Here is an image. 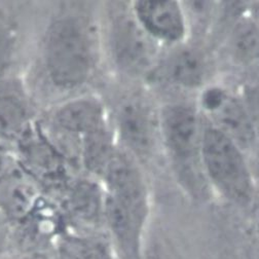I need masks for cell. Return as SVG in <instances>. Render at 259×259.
<instances>
[{
    "instance_id": "obj_1",
    "label": "cell",
    "mask_w": 259,
    "mask_h": 259,
    "mask_svg": "<svg viewBox=\"0 0 259 259\" xmlns=\"http://www.w3.org/2000/svg\"><path fill=\"white\" fill-rule=\"evenodd\" d=\"M99 35L87 16L63 14L48 26L41 48L42 67L51 84L61 92L83 88L99 64Z\"/></svg>"
},
{
    "instance_id": "obj_2",
    "label": "cell",
    "mask_w": 259,
    "mask_h": 259,
    "mask_svg": "<svg viewBox=\"0 0 259 259\" xmlns=\"http://www.w3.org/2000/svg\"><path fill=\"white\" fill-rule=\"evenodd\" d=\"M201 158L204 170L226 199L247 204L253 194L249 168L240 146L213 126L204 130Z\"/></svg>"
},
{
    "instance_id": "obj_3",
    "label": "cell",
    "mask_w": 259,
    "mask_h": 259,
    "mask_svg": "<svg viewBox=\"0 0 259 259\" xmlns=\"http://www.w3.org/2000/svg\"><path fill=\"white\" fill-rule=\"evenodd\" d=\"M107 41L112 61L126 75L149 69L156 55V44L142 29L131 10V3L110 4Z\"/></svg>"
},
{
    "instance_id": "obj_4",
    "label": "cell",
    "mask_w": 259,
    "mask_h": 259,
    "mask_svg": "<svg viewBox=\"0 0 259 259\" xmlns=\"http://www.w3.org/2000/svg\"><path fill=\"white\" fill-rule=\"evenodd\" d=\"M159 131L181 179L190 182L193 177L197 181L204 133L197 111L184 104L166 107L159 115Z\"/></svg>"
},
{
    "instance_id": "obj_5",
    "label": "cell",
    "mask_w": 259,
    "mask_h": 259,
    "mask_svg": "<svg viewBox=\"0 0 259 259\" xmlns=\"http://www.w3.org/2000/svg\"><path fill=\"white\" fill-rule=\"evenodd\" d=\"M114 125L125 151L135 158L149 156L160 137L159 116L140 95L126 96L118 103Z\"/></svg>"
},
{
    "instance_id": "obj_6",
    "label": "cell",
    "mask_w": 259,
    "mask_h": 259,
    "mask_svg": "<svg viewBox=\"0 0 259 259\" xmlns=\"http://www.w3.org/2000/svg\"><path fill=\"white\" fill-rule=\"evenodd\" d=\"M104 191L125 207L149 218V193L136 158L125 150L114 149L100 172Z\"/></svg>"
},
{
    "instance_id": "obj_7",
    "label": "cell",
    "mask_w": 259,
    "mask_h": 259,
    "mask_svg": "<svg viewBox=\"0 0 259 259\" xmlns=\"http://www.w3.org/2000/svg\"><path fill=\"white\" fill-rule=\"evenodd\" d=\"M201 107L213 127L240 147L254 143L256 131L251 113L237 97L220 87H209L201 96Z\"/></svg>"
},
{
    "instance_id": "obj_8",
    "label": "cell",
    "mask_w": 259,
    "mask_h": 259,
    "mask_svg": "<svg viewBox=\"0 0 259 259\" xmlns=\"http://www.w3.org/2000/svg\"><path fill=\"white\" fill-rule=\"evenodd\" d=\"M52 127L78 144L88 137L109 128L103 102L94 96H80L59 104L50 115Z\"/></svg>"
},
{
    "instance_id": "obj_9",
    "label": "cell",
    "mask_w": 259,
    "mask_h": 259,
    "mask_svg": "<svg viewBox=\"0 0 259 259\" xmlns=\"http://www.w3.org/2000/svg\"><path fill=\"white\" fill-rule=\"evenodd\" d=\"M137 22L155 42L175 44L186 34L187 19L181 4L171 0L131 3Z\"/></svg>"
},
{
    "instance_id": "obj_10",
    "label": "cell",
    "mask_w": 259,
    "mask_h": 259,
    "mask_svg": "<svg viewBox=\"0 0 259 259\" xmlns=\"http://www.w3.org/2000/svg\"><path fill=\"white\" fill-rule=\"evenodd\" d=\"M33 108L21 82L0 80V141H21L32 128Z\"/></svg>"
},
{
    "instance_id": "obj_11",
    "label": "cell",
    "mask_w": 259,
    "mask_h": 259,
    "mask_svg": "<svg viewBox=\"0 0 259 259\" xmlns=\"http://www.w3.org/2000/svg\"><path fill=\"white\" fill-rule=\"evenodd\" d=\"M166 80L183 88L202 85L208 74V63L204 54L192 48H182L172 53L160 66Z\"/></svg>"
},
{
    "instance_id": "obj_12",
    "label": "cell",
    "mask_w": 259,
    "mask_h": 259,
    "mask_svg": "<svg viewBox=\"0 0 259 259\" xmlns=\"http://www.w3.org/2000/svg\"><path fill=\"white\" fill-rule=\"evenodd\" d=\"M55 249L57 259H116L107 234L95 231L61 235Z\"/></svg>"
},
{
    "instance_id": "obj_13",
    "label": "cell",
    "mask_w": 259,
    "mask_h": 259,
    "mask_svg": "<svg viewBox=\"0 0 259 259\" xmlns=\"http://www.w3.org/2000/svg\"><path fill=\"white\" fill-rule=\"evenodd\" d=\"M37 202L35 187L15 175L0 185V213L8 222L27 221L33 214Z\"/></svg>"
},
{
    "instance_id": "obj_14",
    "label": "cell",
    "mask_w": 259,
    "mask_h": 259,
    "mask_svg": "<svg viewBox=\"0 0 259 259\" xmlns=\"http://www.w3.org/2000/svg\"><path fill=\"white\" fill-rule=\"evenodd\" d=\"M68 205L74 216L87 223H103L104 190L96 182L82 180L77 182L69 193Z\"/></svg>"
},
{
    "instance_id": "obj_15",
    "label": "cell",
    "mask_w": 259,
    "mask_h": 259,
    "mask_svg": "<svg viewBox=\"0 0 259 259\" xmlns=\"http://www.w3.org/2000/svg\"><path fill=\"white\" fill-rule=\"evenodd\" d=\"M233 57L245 65L259 64V28L252 22L243 21L230 40Z\"/></svg>"
},
{
    "instance_id": "obj_16",
    "label": "cell",
    "mask_w": 259,
    "mask_h": 259,
    "mask_svg": "<svg viewBox=\"0 0 259 259\" xmlns=\"http://www.w3.org/2000/svg\"><path fill=\"white\" fill-rule=\"evenodd\" d=\"M15 50V36L11 25L0 17V73L9 65Z\"/></svg>"
},
{
    "instance_id": "obj_17",
    "label": "cell",
    "mask_w": 259,
    "mask_h": 259,
    "mask_svg": "<svg viewBox=\"0 0 259 259\" xmlns=\"http://www.w3.org/2000/svg\"><path fill=\"white\" fill-rule=\"evenodd\" d=\"M15 156L6 142L0 141V185L15 175Z\"/></svg>"
},
{
    "instance_id": "obj_18",
    "label": "cell",
    "mask_w": 259,
    "mask_h": 259,
    "mask_svg": "<svg viewBox=\"0 0 259 259\" xmlns=\"http://www.w3.org/2000/svg\"><path fill=\"white\" fill-rule=\"evenodd\" d=\"M249 100L251 103V116L252 118L254 117L255 119H257V121L259 122V85L255 87L251 92H250V97Z\"/></svg>"
},
{
    "instance_id": "obj_19",
    "label": "cell",
    "mask_w": 259,
    "mask_h": 259,
    "mask_svg": "<svg viewBox=\"0 0 259 259\" xmlns=\"http://www.w3.org/2000/svg\"><path fill=\"white\" fill-rule=\"evenodd\" d=\"M7 219L0 213V253H3L8 245V229H7Z\"/></svg>"
}]
</instances>
